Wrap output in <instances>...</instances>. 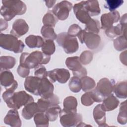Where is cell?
I'll return each instance as SVG.
<instances>
[{"label": "cell", "instance_id": "6da1fadb", "mask_svg": "<svg viewBox=\"0 0 127 127\" xmlns=\"http://www.w3.org/2000/svg\"><path fill=\"white\" fill-rule=\"evenodd\" d=\"M18 85L13 84L11 87L6 89L2 93V97L3 101L9 108L18 110L22 106L34 102L33 97L24 91L15 92Z\"/></svg>", "mask_w": 127, "mask_h": 127}, {"label": "cell", "instance_id": "7a4b0ae2", "mask_svg": "<svg viewBox=\"0 0 127 127\" xmlns=\"http://www.w3.org/2000/svg\"><path fill=\"white\" fill-rule=\"evenodd\" d=\"M0 8V14L4 20L8 21L16 15H22L27 10L26 4L21 0H3Z\"/></svg>", "mask_w": 127, "mask_h": 127}, {"label": "cell", "instance_id": "3957f363", "mask_svg": "<svg viewBox=\"0 0 127 127\" xmlns=\"http://www.w3.org/2000/svg\"><path fill=\"white\" fill-rule=\"evenodd\" d=\"M50 59V56L39 51L31 53H22L20 57L19 64L29 69L35 68L39 65L48 64Z\"/></svg>", "mask_w": 127, "mask_h": 127}, {"label": "cell", "instance_id": "277c9868", "mask_svg": "<svg viewBox=\"0 0 127 127\" xmlns=\"http://www.w3.org/2000/svg\"><path fill=\"white\" fill-rule=\"evenodd\" d=\"M115 81L107 78H101L97 83L95 88L91 91L94 102L100 103L112 94L113 91Z\"/></svg>", "mask_w": 127, "mask_h": 127}, {"label": "cell", "instance_id": "5b68a950", "mask_svg": "<svg viewBox=\"0 0 127 127\" xmlns=\"http://www.w3.org/2000/svg\"><path fill=\"white\" fill-rule=\"evenodd\" d=\"M0 46L3 49L18 54L22 52L25 47L23 42L12 34L0 33Z\"/></svg>", "mask_w": 127, "mask_h": 127}, {"label": "cell", "instance_id": "8992f818", "mask_svg": "<svg viewBox=\"0 0 127 127\" xmlns=\"http://www.w3.org/2000/svg\"><path fill=\"white\" fill-rule=\"evenodd\" d=\"M56 40L59 46L62 47L67 54H73L78 50L79 45L76 38L69 36L66 32L59 34Z\"/></svg>", "mask_w": 127, "mask_h": 127}, {"label": "cell", "instance_id": "52a82bcc", "mask_svg": "<svg viewBox=\"0 0 127 127\" xmlns=\"http://www.w3.org/2000/svg\"><path fill=\"white\" fill-rule=\"evenodd\" d=\"M59 116L60 123L64 127H78L82 121L81 114L77 112H68L61 110Z\"/></svg>", "mask_w": 127, "mask_h": 127}, {"label": "cell", "instance_id": "ba28073f", "mask_svg": "<svg viewBox=\"0 0 127 127\" xmlns=\"http://www.w3.org/2000/svg\"><path fill=\"white\" fill-rule=\"evenodd\" d=\"M77 37L81 44L85 43L91 50L97 49L101 43V37L98 34L88 32L85 30H82Z\"/></svg>", "mask_w": 127, "mask_h": 127}, {"label": "cell", "instance_id": "9c48e42d", "mask_svg": "<svg viewBox=\"0 0 127 127\" xmlns=\"http://www.w3.org/2000/svg\"><path fill=\"white\" fill-rule=\"evenodd\" d=\"M72 8V4L67 0L57 3L53 8L52 12L60 20H64L67 18L70 11Z\"/></svg>", "mask_w": 127, "mask_h": 127}, {"label": "cell", "instance_id": "30bf717a", "mask_svg": "<svg viewBox=\"0 0 127 127\" xmlns=\"http://www.w3.org/2000/svg\"><path fill=\"white\" fill-rule=\"evenodd\" d=\"M48 76L52 82L58 81L60 83L64 84L69 79L70 73L65 68H56L48 71Z\"/></svg>", "mask_w": 127, "mask_h": 127}, {"label": "cell", "instance_id": "8fae6325", "mask_svg": "<svg viewBox=\"0 0 127 127\" xmlns=\"http://www.w3.org/2000/svg\"><path fill=\"white\" fill-rule=\"evenodd\" d=\"M120 19L119 12L117 10L103 14L101 16V28L106 30L113 26L114 23L118 22Z\"/></svg>", "mask_w": 127, "mask_h": 127}, {"label": "cell", "instance_id": "7c38bea8", "mask_svg": "<svg viewBox=\"0 0 127 127\" xmlns=\"http://www.w3.org/2000/svg\"><path fill=\"white\" fill-rule=\"evenodd\" d=\"M76 18L81 23L86 24L91 18L85 5V0L75 3L73 6Z\"/></svg>", "mask_w": 127, "mask_h": 127}, {"label": "cell", "instance_id": "4fadbf2b", "mask_svg": "<svg viewBox=\"0 0 127 127\" xmlns=\"http://www.w3.org/2000/svg\"><path fill=\"white\" fill-rule=\"evenodd\" d=\"M54 87L52 82L47 77L41 79L38 90V96L41 98H49L54 94Z\"/></svg>", "mask_w": 127, "mask_h": 127}, {"label": "cell", "instance_id": "5bb4252c", "mask_svg": "<svg viewBox=\"0 0 127 127\" xmlns=\"http://www.w3.org/2000/svg\"><path fill=\"white\" fill-rule=\"evenodd\" d=\"M29 30V26L26 22L23 19H18L15 20L12 25L10 34L17 38H19L25 35Z\"/></svg>", "mask_w": 127, "mask_h": 127}, {"label": "cell", "instance_id": "9a60e30c", "mask_svg": "<svg viewBox=\"0 0 127 127\" xmlns=\"http://www.w3.org/2000/svg\"><path fill=\"white\" fill-rule=\"evenodd\" d=\"M37 105L39 112L45 113L50 107L58 105L60 103L59 97L55 94H53L49 98H41L37 101Z\"/></svg>", "mask_w": 127, "mask_h": 127}, {"label": "cell", "instance_id": "2e32d148", "mask_svg": "<svg viewBox=\"0 0 127 127\" xmlns=\"http://www.w3.org/2000/svg\"><path fill=\"white\" fill-rule=\"evenodd\" d=\"M41 79V78L35 76L27 77L24 84L25 90L34 95L38 96V90Z\"/></svg>", "mask_w": 127, "mask_h": 127}, {"label": "cell", "instance_id": "e0dca14e", "mask_svg": "<svg viewBox=\"0 0 127 127\" xmlns=\"http://www.w3.org/2000/svg\"><path fill=\"white\" fill-rule=\"evenodd\" d=\"M4 123L12 127H20L21 126V121L17 110H9L4 118Z\"/></svg>", "mask_w": 127, "mask_h": 127}, {"label": "cell", "instance_id": "ac0fdd59", "mask_svg": "<svg viewBox=\"0 0 127 127\" xmlns=\"http://www.w3.org/2000/svg\"><path fill=\"white\" fill-rule=\"evenodd\" d=\"M93 117L95 122L99 127L107 126L106 123V112L101 108V104H98L93 111Z\"/></svg>", "mask_w": 127, "mask_h": 127}, {"label": "cell", "instance_id": "d6986e66", "mask_svg": "<svg viewBox=\"0 0 127 127\" xmlns=\"http://www.w3.org/2000/svg\"><path fill=\"white\" fill-rule=\"evenodd\" d=\"M101 104L102 109L105 112H110L116 109L119 105V100L111 94L103 100Z\"/></svg>", "mask_w": 127, "mask_h": 127}, {"label": "cell", "instance_id": "ffe728a7", "mask_svg": "<svg viewBox=\"0 0 127 127\" xmlns=\"http://www.w3.org/2000/svg\"><path fill=\"white\" fill-rule=\"evenodd\" d=\"M38 112H40L37 103L33 102L24 106L22 110V116L24 119L28 120L33 118Z\"/></svg>", "mask_w": 127, "mask_h": 127}, {"label": "cell", "instance_id": "44dd1931", "mask_svg": "<svg viewBox=\"0 0 127 127\" xmlns=\"http://www.w3.org/2000/svg\"><path fill=\"white\" fill-rule=\"evenodd\" d=\"M15 81L14 76L10 70H4L1 71L0 74V84L6 89L11 87Z\"/></svg>", "mask_w": 127, "mask_h": 127}, {"label": "cell", "instance_id": "7402d4cb", "mask_svg": "<svg viewBox=\"0 0 127 127\" xmlns=\"http://www.w3.org/2000/svg\"><path fill=\"white\" fill-rule=\"evenodd\" d=\"M25 42L26 45L30 48L42 47L44 40L40 36L30 35L25 38Z\"/></svg>", "mask_w": 127, "mask_h": 127}, {"label": "cell", "instance_id": "603a6c76", "mask_svg": "<svg viewBox=\"0 0 127 127\" xmlns=\"http://www.w3.org/2000/svg\"><path fill=\"white\" fill-rule=\"evenodd\" d=\"M64 111L65 112L76 113L77 101L75 97L71 96L66 97L63 102Z\"/></svg>", "mask_w": 127, "mask_h": 127}, {"label": "cell", "instance_id": "cb8c5ba5", "mask_svg": "<svg viewBox=\"0 0 127 127\" xmlns=\"http://www.w3.org/2000/svg\"><path fill=\"white\" fill-rule=\"evenodd\" d=\"M113 91L116 96L122 99H126L127 97V81H121L114 84Z\"/></svg>", "mask_w": 127, "mask_h": 127}, {"label": "cell", "instance_id": "d4e9b609", "mask_svg": "<svg viewBox=\"0 0 127 127\" xmlns=\"http://www.w3.org/2000/svg\"><path fill=\"white\" fill-rule=\"evenodd\" d=\"M65 64L67 68L72 70V72L77 71L83 67L79 60V57L77 56L68 57L66 58Z\"/></svg>", "mask_w": 127, "mask_h": 127}, {"label": "cell", "instance_id": "484cf974", "mask_svg": "<svg viewBox=\"0 0 127 127\" xmlns=\"http://www.w3.org/2000/svg\"><path fill=\"white\" fill-rule=\"evenodd\" d=\"M85 5L91 17L100 13L101 9L98 0H85Z\"/></svg>", "mask_w": 127, "mask_h": 127}, {"label": "cell", "instance_id": "4316f807", "mask_svg": "<svg viewBox=\"0 0 127 127\" xmlns=\"http://www.w3.org/2000/svg\"><path fill=\"white\" fill-rule=\"evenodd\" d=\"M106 36L109 38H113L122 35H126V30L124 29L121 25L119 24L116 26H112L105 30Z\"/></svg>", "mask_w": 127, "mask_h": 127}, {"label": "cell", "instance_id": "83f0119b", "mask_svg": "<svg viewBox=\"0 0 127 127\" xmlns=\"http://www.w3.org/2000/svg\"><path fill=\"white\" fill-rule=\"evenodd\" d=\"M16 64L15 59L11 56H1L0 58V67L2 70L12 68Z\"/></svg>", "mask_w": 127, "mask_h": 127}, {"label": "cell", "instance_id": "f1b7e54d", "mask_svg": "<svg viewBox=\"0 0 127 127\" xmlns=\"http://www.w3.org/2000/svg\"><path fill=\"white\" fill-rule=\"evenodd\" d=\"M81 83V89L85 92H89L93 90L96 86L94 80L89 76H85L80 78Z\"/></svg>", "mask_w": 127, "mask_h": 127}, {"label": "cell", "instance_id": "f546056e", "mask_svg": "<svg viewBox=\"0 0 127 127\" xmlns=\"http://www.w3.org/2000/svg\"><path fill=\"white\" fill-rule=\"evenodd\" d=\"M34 121L36 127H46L49 126V120L45 113L38 112L34 116Z\"/></svg>", "mask_w": 127, "mask_h": 127}, {"label": "cell", "instance_id": "4dcf8cb0", "mask_svg": "<svg viewBox=\"0 0 127 127\" xmlns=\"http://www.w3.org/2000/svg\"><path fill=\"white\" fill-rule=\"evenodd\" d=\"M101 28V26L99 21L97 19L91 18L85 24V30L88 32H91L98 34Z\"/></svg>", "mask_w": 127, "mask_h": 127}, {"label": "cell", "instance_id": "1f68e13d", "mask_svg": "<svg viewBox=\"0 0 127 127\" xmlns=\"http://www.w3.org/2000/svg\"><path fill=\"white\" fill-rule=\"evenodd\" d=\"M41 34L45 40H56L57 35L53 27L43 25L41 29Z\"/></svg>", "mask_w": 127, "mask_h": 127}, {"label": "cell", "instance_id": "d6a6232c", "mask_svg": "<svg viewBox=\"0 0 127 127\" xmlns=\"http://www.w3.org/2000/svg\"><path fill=\"white\" fill-rule=\"evenodd\" d=\"M58 21V18L52 11L47 12L43 16L42 22L44 26L54 27Z\"/></svg>", "mask_w": 127, "mask_h": 127}, {"label": "cell", "instance_id": "836d02e7", "mask_svg": "<svg viewBox=\"0 0 127 127\" xmlns=\"http://www.w3.org/2000/svg\"><path fill=\"white\" fill-rule=\"evenodd\" d=\"M61 107L59 105H55L49 107L45 112L49 121L54 122L57 119L58 115L61 111Z\"/></svg>", "mask_w": 127, "mask_h": 127}, {"label": "cell", "instance_id": "e575fe53", "mask_svg": "<svg viewBox=\"0 0 127 127\" xmlns=\"http://www.w3.org/2000/svg\"><path fill=\"white\" fill-rule=\"evenodd\" d=\"M117 121L121 125H126L127 123V103L126 100L122 102L120 104Z\"/></svg>", "mask_w": 127, "mask_h": 127}, {"label": "cell", "instance_id": "d590c367", "mask_svg": "<svg viewBox=\"0 0 127 127\" xmlns=\"http://www.w3.org/2000/svg\"><path fill=\"white\" fill-rule=\"evenodd\" d=\"M115 49L118 51L126 50L127 48V42L126 35H121L115 39L113 41Z\"/></svg>", "mask_w": 127, "mask_h": 127}, {"label": "cell", "instance_id": "8d00e7d4", "mask_svg": "<svg viewBox=\"0 0 127 127\" xmlns=\"http://www.w3.org/2000/svg\"><path fill=\"white\" fill-rule=\"evenodd\" d=\"M42 51L46 55L51 56L54 53L56 50V46L53 40H45L41 47Z\"/></svg>", "mask_w": 127, "mask_h": 127}, {"label": "cell", "instance_id": "74e56055", "mask_svg": "<svg viewBox=\"0 0 127 127\" xmlns=\"http://www.w3.org/2000/svg\"><path fill=\"white\" fill-rule=\"evenodd\" d=\"M68 87L71 91L73 93H78L81 89V83L80 78L73 76H72L69 82Z\"/></svg>", "mask_w": 127, "mask_h": 127}, {"label": "cell", "instance_id": "f35d334b", "mask_svg": "<svg viewBox=\"0 0 127 127\" xmlns=\"http://www.w3.org/2000/svg\"><path fill=\"white\" fill-rule=\"evenodd\" d=\"M124 2L123 0H107L105 1L104 6L105 8L112 11L120 7Z\"/></svg>", "mask_w": 127, "mask_h": 127}, {"label": "cell", "instance_id": "ab89813d", "mask_svg": "<svg viewBox=\"0 0 127 127\" xmlns=\"http://www.w3.org/2000/svg\"><path fill=\"white\" fill-rule=\"evenodd\" d=\"M93 53L90 51H84L82 52L79 57V60L83 65H87L90 64L93 59Z\"/></svg>", "mask_w": 127, "mask_h": 127}, {"label": "cell", "instance_id": "60d3db41", "mask_svg": "<svg viewBox=\"0 0 127 127\" xmlns=\"http://www.w3.org/2000/svg\"><path fill=\"white\" fill-rule=\"evenodd\" d=\"M81 104L85 106H91L94 102L91 91L86 92L81 97Z\"/></svg>", "mask_w": 127, "mask_h": 127}, {"label": "cell", "instance_id": "b9f144b4", "mask_svg": "<svg viewBox=\"0 0 127 127\" xmlns=\"http://www.w3.org/2000/svg\"><path fill=\"white\" fill-rule=\"evenodd\" d=\"M34 75L41 79L46 78L48 76V71L44 66L41 65L35 68Z\"/></svg>", "mask_w": 127, "mask_h": 127}, {"label": "cell", "instance_id": "7bdbcfd3", "mask_svg": "<svg viewBox=\"0 0 127 127\" xmlns=\"http://www.w3.org/2000/svg\"><path fill=\"white\" fill-rule=\"evenodd\" d=\"M82 30L81 28L78 25L73 24L69 26L67 33L70 36L76 37V36L78 35Z\"/></svg>", "mask_w": 127, "mask_h": 127}, {"label": "cell", "instance_id": "ee69618b", "mask_svg": "<svg viewBox=\"0 0 127 127\" xmlns=\"http://www.w3.org/2000/svg\"><path fill=\"white\" fill-rule=\"evenodd\" d=\"M17 72L18 75L21 77L26 78L28 76V75L29 74L30 69L24 66H21L19 64L17 67Z\"/></svg>", "mask_w": 127, "mask_h": 127}, {"label": "cell", "instance_id": "f6af8a7d", "mask_svg": "<svg viewBox=\"0 0 127 127\" xmlns=\"http://www.w3.org/2000/svg\"><path fill=\"white\" fill-rule=\"evenodd\" d=\"M72 73L74 76H76L79 78H81L85 76H86L87 74V72L86 69L84 67H83L80 70L77 71L72 72Z\"/></svg>", "mask_w": 127, "mask_h": 127}, {"label": "cell", "instance_id": "bcb514c9", "mask_svg": "<svg viewBox=\"0 0 127 127\" xmlns=\"http://www.w3.org/2000/svg\"><path fill=\"white\" fill-rule=\"evenodd\" d=\"M120 24L124 29H126L127 27V14L125 13L120 19Z\"/></svg>", "mask_w": 127, "mask_h": 127}, {"label": "cell", "instance_id": "7dc6e473", "mask_svg": "<svg viewBox=\"0 0 127 127\" xmlns=\"http://www.w3.org/2000/svg\"><path fill=\"white\" fill-rule=\"evenodd\" d=\"M120 59L121 62L125 65H127V51H125L122 52L120 56Z\"/></svg>", "mask_w": 127, "mask_h": 127}, {"label": "cell", "instance_id": "c3c4849f", "mask_svg": "<svg viewBox=\"0 0 127 127\" xmlns=\"http://www.w3.org/2000/svg\"><path fill=\"white\" fill-rule=\"evenodd\" d=\"M0 31H2V30H5L8 25V23L6 21H5V20L2 19V18H0Z\"/></svg>", "mask_w": 127, "mask_h": 127}, {"label": "cell", "instance_id": "681fc988", "mask_svg": "<svg viewBox=\"0 0 127 127\" xmlns=\"http://www.w3.org/2000/svg\"><path fill=\"white\" fill-rule=\"evenodd\" d=\"M45 2L46 3V6L49 8H50L54 6V5L56 2V0H45Z\"/></svg>", "mask_w": 127, "mask_h": 127}]
</instances>
